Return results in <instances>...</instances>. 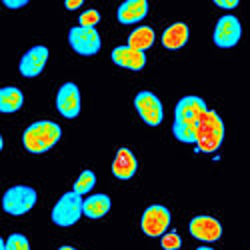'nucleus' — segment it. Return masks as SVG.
Masks as SVG:
<instances>
[{
  "label": "nucleus",
  "instance_id": "nucleus-28",
  "mask_svg": "<svg viewBox=\"0 0 250 250\" xmlns=\"http://www.w3.org/2000/svg\"><path fill=\"white\" fill-rule=\"evenodd\" d=\"M58 250H76V248H72V246H60Z\"/></svg>",
  "mask_w": 250,
  "mask_h": 250
},
{
  "label": "nucleus",
  "instance_id": "nucleus-16",
  "mask_svg": "<svg viewBox=\"0 0 250 250\" xmlns=\"http://www.w3.org/2000/svg\"><path fill=\"white\" fill-rule=\"evenodd\" d=\"M188 42V26L184 22H174L162 34V44L168 50H178Z\"/></svg>",
  "mask_w": 250,
  "mask_h": 250
},
{
  "label": "nucleus",
  "instance_id": "nucleus-10",
  "mask_svg": "<svg viewBox=\"0 0 250 250\" xmlns=\"http://www.w3.org/2000/svg\"><path fill=\"white\" fill-rule=\"evenodd\" d=\"M208 112L206 102L198 96H184L178 100L176 108H174V120H182V122H192L198 124V120Z\"/></svg>",
  "mask_w": 250,
  "mask_h": 250
},
{
  "label": "nucleus",
  "instance_id": "nucleus-17",
  "mask_svg": "<svg viewBox=\"0 0 250 250\" xmlns=\"http://www.w3.org/2000/svg\"><path fill=\"white\" fill-rule=\"evenodd\" d=\"M24 104V94L16 86H4L0 90V112L10 114L20 110V106Z\"/></svg>",
  "mask_w": 250,
  "mask_h": 250
},
{
  "label": "nucleus",
  "instance_id": "nucleus-1",
  "mask_svg": "<svg viewBox=\"0 0 250 250\" xmlns=\"http://www.w3.org/2000/svg\"><path fill=\"white\" fill-rule=\"evenodd\" d=\"M60 126L56 122H50V120H40V122H34L24 130L22 134V144L24 148L32 154H42V152H48L54 144L60 140Z\"/></svg>",
  "mask_w": 250,
  "mask_h": 250
},
{
  "label": "nucleus",
  "instance_id": "nucleus-25",
  "mask_svg": "<svg viewBox=\"0 0 250 250\" xmlns=\"http://www.w3.org/2000/svg\"><path fill=\"white\" fill-rule=\"evenodd\" d=\"M214 4H216L218 8L230 10V8H236V6H238V0H214Z\"/></svg>",
  "mask_w": 250,
  "mask_h": 250
},
{
  "label": "nucleus",
  "instance_id": "nucleus-19",
  "mask_svg": "<svg viewBox=\"0 0 250 250\" xmlns=\"http://www.w3.org/2000/svg\"><path fill=\"white\" fill-rule=\"evenodd\" d=\"M152 44H154V30L150 26H138L128 36V46L134 50L144 52V50L152 48Z\"/></svg>",
  "mask_w": 250,
  "mask_h": 250
},
{
  "label": "nucleus",
  "instance_id": "nucleus-12",
  "mask_svg": "<svg viewBox=\"0 0 250 250\" xmlns=\"http://www.w3.org/2000/svg\"><path fill=\"white\" fill-rule=\"evenodd\" d=\"M46 60H48V48L46 46H32L22 56V60H20L18 70L26 78H34L42 72V68L46 66Z\"/></svg>",
  "mask_w": 250,
  "mask_h": 250
},
{
  "label": "nucleus",
  "instance_id": "nucleus-8",
  "mask_svg": "<svg viewBox=\"0 0 250 250\" xmlns=\"http://www.w3.org/2000/svg\"><path fill=\"white\" fill-rule=\"evenodd\" d=\"M134 106H136V112L140 114V118L148 124V126H158L162 122V104L158 100V96H154L152 92L148 90H142L136 94L134 98Z\"/></svg>",
  "mask_w": 250,
  "mask_h": 250
},
{
  "label": "nucleus",
  "instance_id": "nucleus-24",
  "mask_svg": "<svg viewBox=\"0 0 250 250\" xmlns=\"http://www.w3.org/2000/svg\"><path fill=\"white\" fill-rule=\"evenodd\" d=\"M160 242H162V248L164 250H178L180 244H182V240H180V236L176 232H166L160 238Z\"/></svg>",
  "mask_w": 250,
  "mask_h": 250
},
{
  "label": "nucleus",
  "instance_id": "nucleus-2",
  "mask_svg": "<svg viewBox=\"0 0 250 250\" xmlns=\"http://www.w3.org/2000/svg\"><path fill=\"white\" fill-rule=\"evenodd\" d=\"M224 140V122L214 112L208 110L196 124V152H216Z\"/></svg>",
  "mask_w": 250,
  "mask_h": 250
},
{
  "label": "nucleus",
  "instance_id": "nucleus-27",
  "mask_svg": "<svg viewBox=\"0 0 250 250\" xmlns=\"http://www.w3.org/2000/svg\"><path fill=\"white\" fill-rule=\"evenodd\" d=\"M64 4H66V8H68V10H76L78 6H82L84 2H82V0H66Z\"/></svg>",
  "mask_w": 250,
  "mask_h": 250
},
{
  "label": "nucleus",
  "instance_id": "nucleus-21",
  "mask_svg": "<svg viewBox=\"0 0 250 250\" xmlns=\"http://www.w3.org/2000/svg\"><path fill=\"white\" fill-rule=\"evenodd\" d=\"M94 184H96V174L92 170H84V172H80L78 180L74 182V192L78 196H84L94 188Z\"/></svg>",
  "mask_w": 250,
  "mask_h": 250
},
{
  "label": "nucleus",
  "instance_id": "nucleus-23",
  "mask_svg": "<svg viewBox=\"0 0 250 250\" xmlns=\"http://www.w3.org/2000/svg\"><path fill=\"white\" fill-rule=\"evenodd\" d=\"M98 20H100V12L98 10H86V12L80 14V26L94 28L98 24Z\"/></svg>",
  "mask_w": 250,
  "mask_h": 250
},
{
  "label": "nucleus",
  "instance_id": "nucleus-18",
  "mask_svg": "<svg viewBox=\"0 0 250 250\" xmlns=\"http://www.w3.org/2000/svg\"><path fill=\"white\" fill-rule=\"evenodd\" d=\"M110 210V198L106 194H92L84 200V216L88 218H102Z\"/></svg>",
  "mask_w": 250,
  "mask_h": 250
},
{
  "label": "nucleus",
  "instance_id": "nucleus-3",
  "mask_svg": "<svg viewBox=\"0 0 250 250\" xmlns=\"http://www.w3.org/2000/svg\"><path fill=\"white\" fill-rule=\"evenodd\" d=\"M82 214H84V200H82V196H78L72 190V192L62 194L60 200L54 204V208H52V222L56 226L68 228V226L76 224Z\"/></svg>",
  "mask_w": 250,
  "mask_h": 250
},
{
  "label": "nucleus",
  "instance_id": "nucleus-29",
  "mask_svg": "<svg viewBox=\"0 0 250 250\" xmlns=\"http://www.w3.org/2000/svg\"><path fill=\"white\" fill-rule=\"evenodd\" d=\"M196 250H214V248H208V246H200V248H196Z\"/></svg>",
  "mask_w": 250,
  "mask_h": 250
},
{
  "label": "nucleus",
  "instance_id": "nucleus-20",
  "mask_svg": "<svg viewBox=\"0 0 250 250\" xmlns=\"http://www.w3.org/2000/svg\"><path fill=\"white\" fill-rule=\"evenodd\" d=\"M172 134L176 136L178 142L196 144V124H192V122H182V120H174V124H172Z\"/></svg>",
  "mask_w": 250,
  "mask_h": 250
},
{
  "label": "nucleus",
  "instance_id": "nucleus-5",
  "mask_svg": "<svg viewBox=\"0 0 250 250\" xmlns=\"http://www.w3.org/2000/svg\"><path fill=\"white\" fill-rule=\"evenodd\" d=\"M168 224H170V210L162 204L148 206L146 210H144L142 222H140L142 232L152 238H156V236L162 238L166 234V230H168Z\"/></svg>",
  "mask_w": 250,
  "mask_h": 250
},
{
  "label": "nucleus",
  "instance_id": "nucleus-6",
  "mask_svg": "<svg viewBox=\"0 0 250 250\" xmlns=\"http://www.w3.org/2000/svg\"><path fill=\"white\" fill-rule=\"evenodd\" d=\"M68 42L80 56H94L100 50V34L96 32V28L74 26L68 32Z\"/></svg>",
  "mask_w": 250,
  "mask_h": 250
},
{
  "label": "nucleus",
  "instance_id": "nucleus-11",
  "mask_svg": "<svg viewBox=\"0 0 250 250\" xmlns=\"http://www.w3.org/2000/svg\"><path fill=\"white\" fill-rule=\"evenodd\" d=\"M188 230L194 238L204 242H214L222 236V226L212 216H194L188 224Z\"/></svg>",
  "mask_w": 250,
  "mask_h": 250
},
{
  "label": "nucleus",
  "instance_id": "nucleus-9",
  "mask_svg": "<svg viewBox=\"0 0 250 250\" xmlns=\"http://www.w3.org/2000/svg\"><path fill=\"white\" fill-rule=\"evenodd\" d=\"M56 108L64 118H74L80 112V92L74 82H66L58 88L56 94Z\"/></svg>",
  "mask_w": 250,
  "mask_h": 250
},
{
  "label": "nucleus",
  "instance_id": "nucleus-26",
  "mask_svg": "<svg viewBox=\"0 0 250 250\" xmlns=\"http://www.w3.org/2000/svg\"><path fill=\"white\" fill-rule=\"evenodd\" d=\"M26 4H28L26 0H4V6L6 8H22Z\"/></svg>",
  "mask_w": 250,
  "mask_h": 250
},
{
  "label": "nucleus",
  "instance_id": "nucleus-4",
  "mask_svg": "<svg viewBox=\"0 0 250 250\" xmlns=\"http://www.w3.org/2000/svg\"><path fill=\"white\" fill-rule=\"evenodd\" d=\"M36 204V190L30 186H12L2 196L4 212L12 216H22Z\"/></svg>",
  "mask_w": 250,
  "mask_h": 250
},
{
  "label": "nucleus",
  "instance_id": "nucleus-15",
  "mask_svg": "<svg viewBox=\"0 0 250 250\" xmlns=\"http://www.w3.org/2000/svg\"><path fill=\"white\" fill-rule=\"evenodd\" d=\"M148 14L146 0H126L118 8V20L122 24H136Z\"/></svg>",
  "mask_w": 250,
  "mask_h": 250
},
{
  "label": "nucleus",
  "instance_id": "nucleus-7",
  "mask_svg": "<svg viewBox=\"0 0 250 250\" xmlns=\"http://www.w3.org/2000/svg\"><path fill=\"white\" fill-rule=\"evenodd\" d=\"M242 36V26L240 20L232 14L220 16L216 28H214V44L218 48H232L238 44V40Z\"/></svg>",
  "mask_w": 250,
  "mask_h": 250
},
{
  "label": "nucleus",
  "instance_id": "nucleus-14",
  "mask_svg": "<svg viewBox=\"0 0 250 250\" xmlns=\"http://www.w3.org/2000/svg\"><path fill=\"white\" fill-rule=\"evenodd\" d=\"M136 168H138V160H136L134 152L130 148H120L112 162V174L118 180H128L134 176Z\"/></svg>",
  "mask_w": 250,
  "mask_h": 250
},
{
  "label": "nucleus",
  "instance_id": "nucleus-13",
  "mask_svg": "<svg viewBox=\"0 0 250 250\" xmlns=\"http://www.w3.org/2000/svg\"><path fill=\"white\" fill-rule=\"evenodd\" d=\"M112 62L120 68H128V70H142L146 64V56L140 50L126 46H116L112 50Z\"/></svg>",
  "mask_w": 250,
  "mask_h": 250
},
{
  "label": "nucleus",
  "instance_id": "nucleus-22",
  "mask_svg": "<svg viewBox=\"0 0 250 250\" xmlns=\"http://www.w3.org/2000/svg\"><path fill=\"white\" fill-rule=\"evenodd\" d=\"M6 250H30V244L26 240V236L22 234H12L6 240Z\"/></svg>",
  "mask_w": 250,
  "mask_h": 250
}]
</instances>
